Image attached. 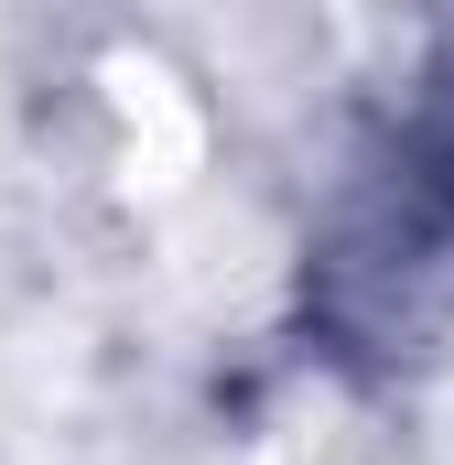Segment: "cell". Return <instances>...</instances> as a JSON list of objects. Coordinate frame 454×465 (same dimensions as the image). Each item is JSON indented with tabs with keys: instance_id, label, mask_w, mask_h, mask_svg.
Segmentation results:
<instances>
[{
	"instance_id": "obj_1",
	"label": "cell",
	"mask_w": 454,
	"mask_h": 465,
	"mask_svg": "<svg viewBox=\"0 0 454 465\" xmlns=\"http://www.w3.org/2000/svg\"><path fill=\"white\" fill-rule=\"evenodd\" d=\"M303 314L357 368H411L454 336V44L357 141L303 249Z\"/></svg>"
}]
</instances>
